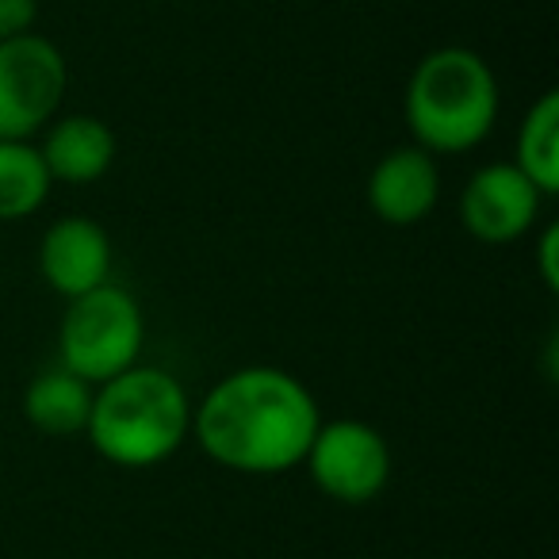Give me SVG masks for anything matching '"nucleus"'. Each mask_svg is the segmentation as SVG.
<instances>
[{"instance_id": "nucleus-1", "label": "nucleus", "mask_w": 559, "mask_h": 559, "mask_svg": "<svg viewBox=\"0 0 559 559\" xmlns=\"http://www.w3.org/2000/svg\"><path fill=\"white\" fill-rule=\"evenodd\" d=\"M319 426L322 414L311 388L272 365L223 376L192 411L200 449L238 475H280L299 467Z\"/></svg>"}, {"instance_id": "nucleus-2", "label": "nucleus", "mask_w": 559, "mask_h": 559, "mask_svg": "<svg viewBox=\"0 0 559 559\" xmlns=\"http://www.w3.org/2000/svg\"><path fill=\"white\" fill-rule=\"evenodd\" d=\"M192 433V403L165 368L134 365L93 395L85 437L116 467H157Z\"/></svg>"}, {"instance_id": "nucleus-3", "label": "nucleus", "mask_w": 559, "mask_h": 559, "mask_svg": "<svg viewBox=\"0 0 559 559\" xmlns=\"http://www.w3.org/2000/svg\"><path fill=\"white\" fill-rule=\"evenodd\" d=\"M406 123L429 154H467L498 119L495 70L467 47H441L414 66L406 81Z\"/></svg>"}, {"instance_id": "nucleus-4", "label": "nucleus", "mask_w": 559, "mask_h": 559, "mask_svg": "<svg viewBox=\"0 0 559 559\" xmlns=\"http://www.w3.org/2000/svg\"><path fill=\"white\" fill-rule=\"evenodd\" d=\"M142 342H146V322L139 299L108 280L100 288L70 299V311L58 326V365L100 388L111 376L139 365Z\"/></svg>"}, {"instance_id": "nucleus-5", "label": "nucleus", "mask_w": 559, "mask_h": 559, "mask_svg": "<svg viewBox=\"0 0 559 559\" xmlns=\"http://www.w3.org/2000/svg\"><path fill=\"white\" fill-rule=\"evenodd\" d=\"M70 88V62L47 35L0 43V139L27 142L55 119Z\"/></svg>"}, {"instance_id": "nucleus-6", "label": "nucleus", "mask_w": 559, "mask_h": 559, "mask_svg": "<svg viewBox=\"0 0 559 559\" xmlns=\"http://www.w3.org/2000/svg\"><path fill=\"white\" fill-rule=\"evenodd\" d=\"M322 495L345 506H365L383 495L391 479V449L376 426L360 418L322 421L304 456Z\"/></svg>"}, {"instance_id": "nucleus-7", "label": "nucleus", "mask_w": 559, "mask_h": 559, "mask_svg": "<svg viewBox=\"0 0 559 559\" xmlns=\"http://www.w3.org/2000/svg\"><path fill=\"white\" fill-rule=\"evenodd\" d=\"M540 188L513 162L483 165L460 195V223L475 241L506 246L533 230L540 215Z\"/></svg>"}, {"instance_id": "nucleus-8", "label": "nucleus", "mask_w": 559, "mask_h": 559, "mask_svg": "<svg viewBox=\"0 0 559 559\" xmlns=\"http://www.w3.org/2000/svg\"><path fill=\"white\" fill-rule=\"evenodd\" d=\"M39 272L50 288L66 299L108 284L111 276V238L100 223L85 215L58 218L39 241Z\"/></svg>"}, {"instance_id": "nucleus-9", "label": "nucleus", "mask_w": 559, "mask_h": 559, "mask_svg": "<svg viewBox=\"0 0 559 559\" xmlns=\"http://www.w3.org/2000/svg\"><path fill=\"white\" fill-rule=\"evenodd\" d=\"M441 200L437 157L421 146H399L368 177V207L388 226H418Z\"/></svg>"}, {"instance_id": "nucleus-10", "label": "nucleus", "mask_w": 559, "mask_h": 559, "mask_svg": "<svg viewBox=\"0 0 559 559\" xmlns=\"http://www.w3.org/2000/svg\"><path fill=\"white\" fill-rule=\"evenodd\" d=\"M50 180L62 185H93L116 162V134L96 116H66L50 123L39 146Z\"/></svg>"}, {"instance_id": "nucleus-11", "label": "nucleus", "mask_w": 559, "mask_h": 559, "mask_svg": "<svg viewBox=\"0 0 559 559\" xmlns=\"http://www.w3.org/2000/svg\"><path fill=\"white\" fill-rule=\"evenodd\" d=\"M96 388L70 368H47L24 391V418L32 429L47 437H78L85 433L88 414H93Z\"/></svg>"}, {"instance_id": "nucleus-12", "label": "nucleus", "mask_w": 559, "mask_h": 559, "mask_svg": "<svg viewBox=\"0 0 559 559\" xmlns=\"http://www.w3.org/2000/svg\"><path fill=\"white\" fill-rule=\"evenodd\" d=\"M513 165L540 188V195L559 192V93L551 88L521 119Z\"/></svg>"}, {"instance_id": "nucleus-13", "label": "nucleus", "mask_w": 559, "mask_h": 559, "mask_svg": "<svg viewBox=\"0 0 559 559\" xmlns=\"http://www.w3.org/2000/svg\"><path fill=\"white\" fill-rule=\"evenodd\" d=\"M50 173L39 146L20 139H0V223L32 218L50 195Z\"/></svg>"}, {"instance_id": "nucleus-14", "label": "nucleus", "mask_w": 559, "mask_h": 559, "mask_svg": "<svg viewBox=\"0 0 559 559\" xmlns=\"http://www.w3.org/2000/svg\"><path fill=\"white\" fill-rule=\"evenodd\" d=\"M39 20V0H0V43L27 35Z\"/></svg>"}, {"instance_id": "nucleus-15", "label": "nucleus", "mask_w": 559, "mask_h": 559, "mask_svg": "<svg viewBox=\"0 0 559 559\" xmlns=\"http://www.w3.org/2000/svg\"><path fill=\"white\" fill-rule=\"evenodd\" d=\"M536 269L548 292H559V230L556 226H544L540 238H536Z\"/></svg>"}]
</instances>
